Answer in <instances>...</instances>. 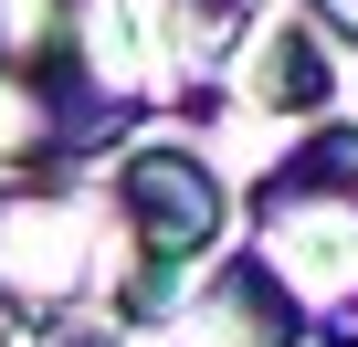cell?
<instances>
[{"label":"cell","instance_id":"1","mask_svg":"<svg viewBox=\"0 0 358 347\" xmlns=\"http://www.w3.org/2000/svg\"><path fill=\"white\" fill-rule=\"evenodd\" d=\"M253 274L295 326L358 347V126H316L253 190Z\"/></svg>","mask_w":358,"mask_h":347},{"label":"cell","instance_id":"2","mask_svg":"<svg viewBox=\"0 0 358 347\" xmlns=\"http://www.w3.org/2000/svg\"><path fill=\"white\" fill-rule=\"evenodd\" d=\"M116 221H127V316H169L179 274L222 242V179L190 147H127L116 158Z\"/></svg>","mask_w":358,"mask_h":347},{"label":"cell","instance_id":"3","mask_svg":"<svg viewBox=\"0 0 358 347\" xmlns=\"http://www.w3.org/2000/svg\"><path fill=\"white\" fill-rule=\"evenodd\" d=\"M85 284H95V200L53 190V179L0 190V305L64 316Z\"/></svg>","mask_w":358,"mask_h":347},{"label":"cell","instance_id":"4","mask_svg":"<svg viewBox=\"0 0 358 347\" xmlns=\"http://www.w3.org/2000/svg\"><path fill=\"white\" fill-rule=\"evenodd\" d=\"M264 84H274L264 105H295V116H306V105H327V53H316L306 32H285V43L264 53Z\"/></svg>","mask_w":358,"mask_h":347},{"label":"cell","instance_id":"5","mask_svg":"<svg viewBox=\"0 0 358 347\" xmlns=\"http://www.w3.org/2000/svg\"><path fill=\"white\" fill-rule=\"evenodd\" d=\"M306 11H316L327 32H348V43H358V0H306Z\"/></svg>","mask_w":358,"mask_h":347},{"label":"cell","instance_id":"6","mask_svg":"<svg viewBox=\"0 0 358 347\" xmlns=\"http://www.w3.org/2000/svg\"><path fill=\"white\" fill-rule=\"evenodd\" d=\"M53 347H106V337H53Z\"/></svg>","mask_w":358,"mask_h":347}]
</instances>
